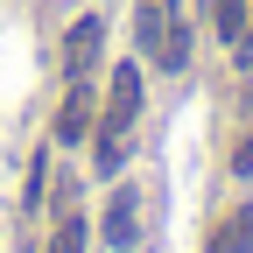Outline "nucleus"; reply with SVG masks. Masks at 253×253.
Masks as SVG:
<instances>
[{
    "label": "nucleus",
    "instance_id": "obj_1",
    "mask_svg": "<svg viewBox=\"0 0 253 253\" xmlns=\"http://www.w3.org/2000/svg\"><path fill=\"white\" fill-rule=\"evenodd\" d=\"M99 49H106V21H99V14L71 21V36H63V78H91Z\"/></svg>",
    "mask_w": 253,
    "mask_h": 253
},
{
    "label": "nucleus",
    "instance_id": "obj_2",
    "mask_svg": "<svg viewBox=\"0 0 253 253\" xmlns=\"http://www.w3.org/2000/svg\"><path fill=\"white\" fill-rule=\"evenodd\" d=\"M134 239H141V183H120L113 204H106V246L126 253Z\"/></svg>",
    "mask_w": 253,
    "mask_h": 253
},
{
    "label": "nucleus",
    "instance_id": "obj_3",
    "mask_svg": "<svg viewBox=\"0 0 253 253\" xmlns=\"http://www.w3.org/2000/svg\"><path fill=\"white\" fill-rule=\"evenodd\" d=\"M91 120H99V106H91V84L71 78V91H63V106H56V141H63V148L84 141V134H91Z\"/></svg>",
    "mask_w": 253,
    "mask_h": 253
},
{
    "label": "nucleus",
    "instance_id": "obj_4",
    "mask_svg": "<svg viewBox=\"0 0 253 253\" xmlns=\"http://www.w3.org/2000/svg\"><path fill=\"white\" fill-rule=\"evenodd\" d=\"M211 253H253V204H239L225 225L211 232Z\"/></svg>",
    "mask_w": 253,
    "mask_h": 253
},
{
    "label": "nucleus",
    "instance_id": "obj_5",
    "mask_svg": "<svg viewBox=\"0 0 253 253\" xmlns=\"http://www.w3.org/2000/svg\"><path fill=\"white\" fill-rule=\"evenodd\" d=\"M211 28H218L225 42H239V36H246V0H211Z\"/></svg>",
    "mask_w": 253,
    "mask_h": 253
},
{
    "label": "nucleus",
    "instance_id": "obj_6",
    "mask_svg": "<svg viewBox=\"0 0 253 253\" xmlns=\"http://www.w3.org/2000/svg\"><path fill=\"white\" fill-rule=\"evenodd\" d=\"M84 232H91V225H84V218L71 211V218H63V225H56V239H49V253H84Z\"/></svg>",
    "mask_w": 253,
    "mask_h": 253
},
{
    "label": "nucleus",
    "instance_id": "obj_7",
    "mask_svg": "<svg viewBox=\"0 0 253 253\" xmlns=\"http://www.w3.org/2000/svg\"><path fill=\"white\" fill-rule=\"evenodd\" d=\"M232 169H239V176H253V134H246V141L232 148Z\"/></svg>",
    "mask_w": 253,
    "mask_h": 253
}]
</instances>
